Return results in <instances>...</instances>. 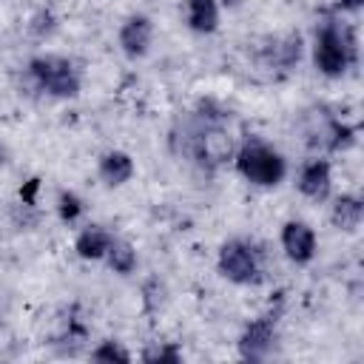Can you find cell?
I'll return each instance as SVG.
<instances>
[{"instance_id":"cell-1","label":"cell","mask_w":364,"mask_h":364,"mask_svg":"<svg viewBox=\"0 0 364 364\" xmlns=\"http://www.w3.org/2000/svg\"><path fill=\"white\" fill-rule=\"evenodd\" d=\"M188 154L205 171L219 168L236 154V142L225 128V114H196V125L188 131Z\"/></svg>"},{"instance_id":"cell-2","label":"cell","mask_w":364,"mask_h":364,"mask_svg":"<svg viewBox=\"0 0 364 364\" xmlns=\"http://www.w3.org/2000/svg\"><path fill=\"white\" fill-rule=\"evenodd\" d=\"M355 63V37L338 20H324L313 37V65L324 77H341Z\"/></svg>"},{"instance_id":"cell-3","label":"cell","mask_w":364,"mask_h":364,"mask_svg":"<svg viewBox=\"0 0 364 364\" xmlns=\"http://www.w3.org/2000/svg\"><path fill=\"white\" fill-rule=\"evenodd\" d=\"M26 71H28L31 85L54 100H74L82 88L80 68L74 65V60H68L63 54H40V57L28 60Z\"/></svg>"},{"instance_id":"cell-4","label":"cell","mask_w":364,"mask_h":364,"mask_svg":"<svg viewBox=\"0 0 364 364\" xmlns=\"http://www.w3.org/2000/svg\"><path fill=\"white\" fill-rule=\"evenodd\" d=\"M236 171L245 182L256 188H276L287 176V159L262 139H247L233 154Z\"/></svg>"},{"instance_id":"cell-5","label":"cell","mask_w":364,"mask_h":364,"mask_svg":"<svg viewBox=\"0 0 364 364\" xmlns=\"http://www.w3.org/2000/svg\"><path fill=\"white\" fill-rule=\"evenodd\" d=\"M219 273L233 284H256L262 279L259 250L247 239H230L219 247Z\"/></svg>"},{"instance_id":"cell-6","label":"cell","mask_w":364,"mask_h":364,"mask_svg":"<svg viewBox=\"0 0 364 364\" xmlns=\"http://www.w3.org/2000/svg\"><path fill=\"white\" fill-rule=\"evenodd\" d=\"M276 324H279V310H267V313L250 318L239 336V355L245 361L267 358L276 347Z\"/></svg>"},{"instance_id":"cell-7","label":"cell","mask_w":364,"mask_h":364,"mask_svg":"<svg viewBox=\"0 0 364 364\" xmlns=\"http://www.w3.org/2000/svg\"><path fill=\"white\" fill-rule=\"evenodd\" d=\"M117 43L122 48V54L128 60H142L148 51H151V43H154V23L151 17L145 14H131L119 31H117Z\"/></svg>"},{"instance_id":"cell-8","label":"cell","mask_w":364,"mask_h":364,"mask_svg":"<svg viewBox=\"0 0 364 364\" xmlns=\"http://www.w3.org/2000/svg\"><path fill=\"white\" fill-rule=\"evenodd\" d=\"M296 188L301 196L313 199V202H324L330 196L333 188V173H330V162L324 156H313L299 168L296 176Z\"/></svg>"},{"instance_id":"cell-9","label":"cell","mask_w":364,"mask_h":364,"mask_svg":"<svg viewBox=\"0 0 364 364\" xmlns=\"http://www.w3.org/2000/svg\"><path fill=\"white\" fill-rule=\"evenodd\" d=\"M316 247H318L316 230H313L307 222H296V219H293V222H287V225L282 228V250H284V256H287L290 262H296V264L313 262Z\"/></svg>"},{"instance_id":"cell-10","label":"cell","mask_w":364,"mask_h":364,"mask_svg":"<svg viewBox=\"0 0 364 364\" xmlns=\"http://www.w3.org/2000/svg\"><path fill=\"white\" fill-rule=\"evenodd\" d=\"M114 233L105 228V225H85L80 233H77V239H74V250H77V256L80 259H85V262H100V259H105V253H108V247L114 245Z\"/></svg>"},{"instance_id":"cell-11","label":"cell","mask_w":364,"mask_h":364,"mask_svg":"<svg viewBox=\"0 0 364 364\" xmlns=\"http://www.w3.org/2000/svg\"><path fill=\"white\" fill-rule=\"evenodd\" d=\"M97 173L108 188H119L134 176V159L125 151H105L97 162Z\"/></svg>"},{"instance_id":"cell-12","label":"cell","mask_w":364,"mask_h":364,"mask_svg":"<svg viewBox=\"0 0 364 364\" xmlns=\"http://www.w3.org/2000/svg\"><path fill=\"white\" fill-rule=\"evenodd\" d=\"M185 23L196 34H213L219 28V3L216 0H182Z\"/></svg>"},{"instance_id":"cell-13","label":"cell","mask_w":364,"mask_h":364,"mask_svg":"<svg viewBox=\"0 0 364 364\" xmlns=\"http://www.w3.org/2000/svg\"><path fill=\"white\" fill-rule=\"evenodd\" d=\"M330 219L338 230L344 233H353L358 230L361 219H364V202L355 196V193H341L336 202H333V210H330Z\"/></svg>"},{"instance_id":"cell-14","label":"cell","mask_w":364,"mask_h":364,"mask_svg":"<svg viewBox=\"0 0 364 364\" xmlns=\"http://www.w3.org/2000/svg\"><path fill=\"white\" fill-rule=\"evenodd\" d=\"M105 262H108V267H111L114 273H119V276H131V273L136 270V250H134L131 242H125V239H114V245H111L108 253H105Z\"/></svg>"},{"instance_id":"cell-15","label":"cell","mask_w":364,"mask_h":364,"mask_svg":"<svg viewBox=\"0 0 364 364\" xmlns=\"http://www.w3.org/2000/svg\"><path fill=\"white\" fill-rule=\"evenodd\" d=\"M57 213H60V219L65 225H74L85 213V202L74 191H60V196H57Z\"/></svg>"},{"instance_id":"cell-16","label":"cell","mask_w":364,"mask_h":364,"mask_svg":"<svg viewBox=\"0 0 364 364\" xmlns=\"http://www.w3.org/2000/svg\"><path fill=\"white\" fill-rule=\"evenodd\" d=\"M91 358L94 361H131V353L119 344V341H100L94 350H91Z\"/></svg>"},{"instance_id":"cell-17","label":"cell","mask_w":364,"mask_h":364,"mask_svg":"<svg viewBox=\"0 0 364 364\" xmlns=\"http://www.w3.org/2000/svg\"><path fill=\"white\" fill-rule=\"evenodd\" d=\"M142 358L145 361H159V364H179L182 361V350L173 341H168V344H159L154 350H145Z\"/></svg>"},{"instance_id":"cell-18","label":"cell","mask_w":364,"mask_h":364,"mask_svg":"<svg viewBox=\"0 0 364 364\" xmlns=\"http://www.w3.org/2000/svg\"><path fill=\"white\" fill-rule=\"evenodd\" d=\"M361 3H364V0H338V6H341L344 11H358Z\"/></svg>"},{"instance_id":"cell-19","label":"cell","mask_w":364,"mask_h":364,"mask_svg":"<svg viewBox=\"0 0 364 364\" xmlns=\"http://www.w3.org/2000/svg\"><path fill=\"white\" fill-rule=\"evenodd\" d=\"M6 156H9V154H6V145H3V142H0V168H3V165H6Z\"/></svg>"}]
</instances>
